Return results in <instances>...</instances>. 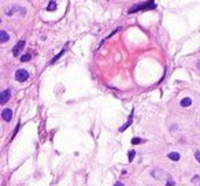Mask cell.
Listing matches in <instances>:
<instances>
[{
  "mask_svg": "<svg viewBox=\"0 0 200 186\" xmlns=\"http://www.w3.org/2000/svg\"><path fill=\"white\" fill-rule=\"evenodd\" d=\"M156 7V3L155 2H147L144 4H138V6H133V7L129 8V14L132 12H137V11H141V10H152V8Z\"/></svg>",
  "mask_w": 200,
  "mask_h": 186,
  "instance_id": "cell-1",
  "label": "cell"
},
{
  "mask_svg": "<svg viewBox=\"0 0 200 186\" xmlns=\"http://www.w3.org/2000/svg\"><path fill=\"white\" fill-rule=\"evenodd\" d=\"M28 78H29V72L26 70H23V68H19V70H17V72H15V80L18 82H25V81H28Z\"/></svg>",
  "mask_w": 200,
  "mask_h": 186,
  "instance_id": "cell-2",
  "label": "cell"
},
{
  "mask_svg": "<svg viewBox=\"0 0 200 186\" xmlns=\"http://www.w3.org/2000/svg\"><path fill=\"white\" fill-rule=\"evenodd\" d=\"M11 97V90L10 89H4L2 93H0V104L4 105L8 101V99Z\"/></svg>",
  "mask_w": 200,
  "mask_h": 186,
  "instance_id": "cell-3",
  "label": "cell"
},
{
  "mask_svg": "<svg viewBox=\"0 0 200 186\" xmlns=\"http://www.w3.org/2000/svg\"><path fill=\"white\" fill-rule=\"evenodd\" d=\"M25 44H26V43H25L23 40L18 41V43H17V45H14V48H12V55H14V56H18V55H19V52L22 51V49H23Z\"/></svg>",
  "mask_w": 200,
  "mask_h": 186,
  "instance_id": "cell-4",
  "label": "cell"
},
{
  "mask_svg": "<svg viewBox=\"0 0 200 186\" xmlns=\"http://www.w3.org/2000/svg\"><path fill=\"white\" fill-rule=\"evenodd\" d=\"M15 12H19L21 15H23L25 14V8L19 7V6H14L11 10H10V8H8V10H6V14H7V15H14Z\"/></svg>",
  "mask_w": 200,
  "mask_h": 186,
  "instance_id": "cell-5",
  "label": "cell"
},
{
  "mask_svg": "<svg viewBox=\"0 0 200 186\" xmlns=\"http://www.w3.org/2000/svg\"><path fill=\"white\" fill-rule=\"evenodd\" d=\"M2 116H3V121L10 122L12 119V111L10 108H4L3 110V112H2Z\"/></svg>",
  "mask_w": 200,
  "mask_h": 186,
  "instance_id": "cell-6",
  "label": "cell"
},
{
  "mask_svg": "<svg viewBox=\"0 0 200 186\" xmlns=\"http://www.w3.org/2000/svg\"><path fill=\"white\" fill-rule=\"evenodd\" d=\"M8 40H10V36H8V33L6 30H0V41L2 43H7Z\"/></svg>",
  "mask_w": 200,
  "mask_h": 186,
  "instance_id": "cell-7",
  "label": "cell"
},
{
  "mask_svg": "<svg viewBox=\"0 0 200 186\" xmlns=\"http://www.w3.org/2000/svg\"><path fill=\"white\" fill-rule=\"evenodd\" d=\"M167 157H169V159H171L173 162H178L181 156H180V153H178V152H170L169 155H167Z\"/></svg>",
  "mask_w": 200,
  "mask_h": 186,
  "instance_id": "cell-8",
  "label": "cell"
},
{
  "mask_svg": "<svg viewBox=\"0 0 200 186\" xmlns=\"http://www.w3.org/2000/svg\"><path fill=\"white\" fill-rule=\"evenodd\" d=\"M190 104H192V100H190V97H185V99L181 100V107H189Z\"/></svg>",
  "mask_w": 200,
  "mask_h": 186,
  "instance_id": "cell-9",
  "label": "cell"
},
{
  "mask_svg": "<svg viewBox=\"0 0 200 186\" xmlns=\"http://www.w3.org/2000/svg\"><path fill=\"white\" fill-rule=\"evenodd\" d=\"M132 116H133V115H130V118H129V122H128V123H126V125H123V126H122V127H121V129H119V131H123V130H126V129H128V127H129V125H130V123H132V121H133V118H132Z\"/></svg>",
  "mask_w": 200,
  "mask_h": 186,
  "instance_id": "cell-10",
  "label": "cell"
},
{
  "mask_svg": "<svg viewBox=\"0 0 200 186\" xmlns=\"http://www.w3.org/2000/svg\"><path fill=\"white\" fill-rule=\"evenodd\" d=\"M56 6H58V4H56L55 2H49V3H48V11L55 10V8H56Z\"/></svg>",
  "mask_w": 200,
  "mask_h": 186,
  "instance_id": "cell-11",
  "label": "cell"
},
{
  "mask_svg": "<svg viewBox=\"0 0 200 186\" xmlns=\"http://www.w3.org/2000/svg\"><path fill=\"white\" fill-rule=\"evenodd\" d=\"M30 58H32V56L29 55V53H26V55H22L21 56V62H29Z\"/></svg>",
  "mask_w": 200,
  "mask_h": 186,
  "instance_id": "cell-12",
  "label": "cell"
},
{
  "mask_svg": "<svg viewBox=\"0 0 200 186\" xmlns=\"http://www.w3.org/2000/svg\"><path fill=\"white\" fill-rule=\"evenodd\" d=\"M134 156H136V151H130V152L128 153V157H129V162H132L133 159H134Z\"/></svg>",
  "mask_w": 200,
  "mask_h": 186,
  "instance_id": "cell-13",
  "label": "cell"
},
{
  "mask_svg": "<svg viewBox=\"0 0 200 186\" xmlns=\"http://www.w3.org/2000/svg\"><path fill=\"white\" fill-rule=\"evenodd\" d=\"M141 143H143V140H141V138H138V137H136V138H133V140H132L133 145H137V144H141Z\"/></svg>",
  "mask_w": 200,
  "mask_h": 186,
  "instance_id": "cell-14",
  "label": "cell"
},
{
  "mask_svg": "<svg viewBox=\"0 0 200 186\" xmlns=\"http://www.w3.org/2000/svg\"><path fill=\"white\" fill-rule=\"evenodd\" d=\"M195 157H196V160L200 163V151H196L195 152Z\"/></svg>",
  "mask_w": 200,
  "mask_h": 186,
  "instance_id": "cell-15",
  "label": "cell"
},
{
  "mask_svg": "<svg viewBox=\"0 0 200 186\" xmlns=\"http://www.w3.org/2000/svg\"><path fill=\"white\" fill-rule=\"evenodd\" d=\"M176 185V182L173 181V179H169V181H167V184H166V186H174Z\"/></svg>",
  "mask_w": 200,
  "mask_h": 186,
  "instance_id": "cell-16",
  "label": "cell"
},
{
  "mask_svg": "<svg viewBox=\"0 0 200 186\" xmlns=\"http://www.w3.org/2000/svg\"><path fill=\"white\" fill-rule=\"evenodd\" d=\"M192 181H193V182H195V181H199V175H195V176H193Z\"/></svg>",
  "mask_w": 200,
  "mask_h": 186,
  "instance_id": "cell-17",
  "label": "cell"
},
{
  "mask_svg": "<svg viewBox=\"0 0 200 186\" xmlns=\"http://www.w3.org/2000/svg\"><path fill=\"white\" fill-rule=\"evenodd\" d=\"M114 186H125V185H123V184H122V182H117V184H115V185H114Z\"/></svg>",
  "mask_w": 200,
  "mask_h": 186,
  "instance_id": "cell-18",
  "label": "cell"
},
{
  "mask_svg": "<svg viewBox=\"0 0 200 186\" xmlns=\"http://www.w3.org/2000/svg\"><path fill=\"white\" fill-rule=\"evenodd\" d=\"M198 68L200 70V62H198Z\"/></svg>",
  "mask_w": 200,
  "mask_h": 186,
  "instance_id": "cell-19",
  "label": "cell"
}]
</instances>
